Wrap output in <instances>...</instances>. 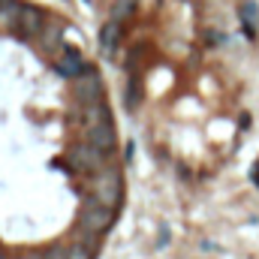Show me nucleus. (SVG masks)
I'll use <instances>...</instances> for the list:
<instances>
[{"label": "nucleus", "instance_id": "1a4fd4ad", "mask_svg": "<svg viewBox=\"0 0 259 259\" xmlns=\"http://www.w3.org/2000/svg\"><path fill=\"white\" fill-rule=\"evenodd\" d=\"M112 118V112H109V106L100 100V103H88V106H78V124L81 130L94 127V124H100V121H109Z\"/></svg>", "mask_w": 259, "mask_h": 259}, {"label": "nucleus", "instance_id": "9d476101", "mask_svg": "<svg viewBox=\"0 0 259 259\" xmlns=\"http://www.w3.org/2000/svg\"><path fill=\"white\" fill-rule=\"evenodd\" d=\"M21 15V0H0V33H15Z\"/></svg>", "mask_w": 259, "mask_h": 259}, {"label": "nucleus", "instance_id": "2eb2a0df", "mask_svg": "<svg viewBox=\"0 0 259 259\" xmlns=\"http://www.w3.org/2000/svg\"><path fill=\"white\" fill-rule=\"evenodd\" d=\"M253 181L259 184V169H253Z\"/></svg>", "mask_w": 259, "mask_h": 259}, {"label": "nucleus", "instance_id": "f03ea898", "mask_svg": "<svg viewBox=\"0 0 259 259\" xmlns=\"http://www.w3.org/2000/svg\"><path fill=\"white\" fill-rule=\"evenodd\" d=\"M75 223H78L81 232L106 235V232L115 226V208H109V205H103V202H97V199L88 196V199L78 205V217H75Z\"/></svg>", "mask_w": 259, "mask_h": 259}, {"label": "nucleus", "instance_id": "ddd939ff", "mask_svg": "<svg viewBox=\"0 0 259 259\" xmlns=\"http://www.w3.org/2000/svg\"><path fill=\"white\" fill-rule=\"evenodd\" d=\"M46 259H69V247L66 244H55L46 250Z\"/></svg>", "mask_w": 259, "mask_h": 259}, {"label": "nucleus", "instance_id": "39448f33", "mask_svg": "<svg viewBox=\"0 0 259 259\" xmlns=\"http://www.w3.org/2000/svg\"><path fill=\"white\" fill-rule=\"evenodd\" d=\"M46 12L39 9V6H33V3H21V15H18V30H15V36L18 39H36L39 36V30L46 27Z\"/></svg>", "mask_w": 259, "mask_h": 259}, {"label": "nucleus", "instance_id": "4468645a", "mask_svg": "<svg viewBox=\"0 0 259 259\" xmlns=\"http://www.w3.org/2000/svg\"><path fill=\"white\" fill-rule=\"evenodd\" d=\"M18 259H46V253H39V250H24Z\"/></svg>", "mask_w": 259, "mask_h": 259}, {"label": "nucleus", "instance_id": "6e6552de", "mask_svg": "<svg viewBox=\"0 0 259 259\" xmlns=\"http://www.w3.org/2000/svg\"><path fill=\"white\" fill-rule=\"evenodd\" d=\"M39 49H42V55H58L61 49H64V21H49L42 30H39Z\"/></svg>", "mask_w": 259, "mask_h": 259}, {"label": "nucleus", "instance_id": "dca6fc26", "mask_svg": "<svg viewBox=\"0 0 259 259\" xmlns=\"http://www.w3.org/2000/svg\"><path fill=\"white\" fill-rule=\"evenodd\" d=\"M0 256H3V250H0Z\"/></svg>", "mask_w": 259, "mask_h": 259}, {"label": "nucleus", "instance_id": "9b49d317", "mask_svg": "<svg viewBox=\"0 0 259 259\" xmlns=\"http://www.w3.org/2000/svg\"><path fill=\"white\" fill-rule=\"evenodd\" d=\"M118 42H121V21H109L103 24V33H100V46H103V55L106 58H115L118 55Z\"/></svg>", "mask_w": 259, "mask_h": 259}, {"label": "nucleus", "instance_id": "423d86ee", "mask_svg": "<svg viewBox=\"0 0 259 259\" xmlns=\"http://www.w3.org/2000/svg\"><path fill=\"white\" fill-rule=\"evenodd\" d=\"M84 139H88L94 148H100L106 157L115 154V148H118V133H115L112 118H109V121H100V124H94V127H88L84 130Z\"/></svg>", "mask_w": 259, "mask_h": 259}, {"label": "nucleus", "instance_id": "7ed1b4c3", "mask_svg": "<svg viewBox=\"0 0 259 259\" xmlns=\"http://www.w3.org/2000/svg\"><path fill=\"white\" fill-rule=\"evenodd\" d=\"M66 163H69L72 172L94 175V172H100V169L106 166V154H103L100 148H94V145L84 139V142L69 145V151H66Z\"/></svg>", "mask_w": 259, "mask_h": 259}, {"label": "nucleus", "instance_id": "f257e3e1", "mask_svg": "<svg viewBox=\"0 0 259 259\" xmlns=\"http://www.w3.org/2000/svg\"><path fill=\"white\" fill-rule=\"evenodd\" d=\"M88 196L109 205V208H118L121 205V196H124V181H121V169H112V166H103L100 172L91 175V184H88Z\"/></svg>", "mask_w": 259, "mask_h": 259}, {"label": "nucleus", "instance_id": "20e7f679", "mask_svg": "<svg viewBox=\"0 0 259 259\" xmlns=\"http://www.w3.org/2000/svg\"><path fill=\"white\" fill-rule=\"evenodd\" d=\"M72 97L78 106H88V103H100L103 100V78L97 69H81L75 78H72Z\"/></svg>", "mask_w": 259, "mask_h": 259}, {"label": "nucleus", "instance_id": "f8f14e48", "mask_svg": "<svg viewBox=\"0 0 259 259\" xmlns=\"http://www.w3.org/2000/svg\"><path fill=\"white\" fill-rule=\"evenodd\" d=\"M133 9H136V0H118L115 9H112V18H115V21H124Z\"/></svg>", "mask_w": 259, "mask_h": 259}, {"label": "nucleus", "instance_id": "0eeeda50", "mask_svg": "<svg viewBox=\"0 0 259 259\" xmlns=\"http://www.w3.org/2000/svg\"><path fill=\"white\" fill-rule=\"evenodd\" d=\"M55 69H58V75H64V78H75L81 69H88V64H84V58H81L75 49L64 46V52L55 55Z\"/></svg>", "mask_w": 259, "mask_h": 259}]
</instances>
